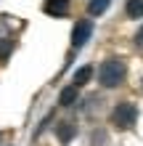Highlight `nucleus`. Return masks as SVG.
Wrapping results in <instances>:
<instances>
[{"label": "nucleus", "mask_w": 143, "mask_h": 146, "mask_svg": "<svg viewBox=\"0 0 143 146\" xmlns=\"http://www.w3.org/2000/svg\"><path fill=\"white\" fill-rule=\"evenodd\" d=\"M125 74H127V66H125L122 58H109V61L101 64V69H98V80L103 88H117L122 80H125Z\"/></svg>", "instance_id": "nucleus-1"}, {"label": "nucleus", "mask_w": 143, "mask_h": 146, "mask_svg": "<svg viewBox=\"0 0 143 146\" xmlns=\"http://www.w3.org/2000/svg\"><path fill=\"white\" fill-rule=\"evenodd\" d=\"M135 119H138V106L130 104V101L119 104L114 109V114H111V122L119 127V130H130V127L135 125Z\"/></svg>", "instance_id": "nucleus-2"}, {"label": "nucleus", "mask_w": 143, "mask_h": 146, "mask_svg": "<svg viewBox=\"0 0 143 146\" xmlns=\"http://www.w3.org/2000/svg\"><path fill=\"white\" fill-rule=\"evenodd\" d=\"M90 35H93V21H90V19L77 21V27H74V32H72V45L74 48H82L90 40Z\"/></svg>", "instance_id": "nucleus-3"}, {"label": "nucleus", "mask_w": 143, "mask_h": 146, "mask_svg": "<svg viewBox=\"0 0 143 146\" xmlns=\"http://www.w3.org/2000/svg\"><path fill=\"white\" fill-rule=\"evenodd\" d=\"M43 11L48 16H66L69 13V0H45Z\"/></svg>", "instance_id": "nucleus-4"}, {"label": "nucleus", "mask_w": 143, "mask_h": 146, "mask_svg": "<svg viewBox=\"0 0 143 146\" xmlns=\"http://www.w3.org/2000/svg\"><path fill=\"white\" fill-rule=\"evenodd\" d=\"M90 77H93V66H82V69H77V72H74V88L90 82Z\"/></svg>", "instance_id": "nucleus-5"}, {"label": "nucleus", "mask_w": 143, "mask_h": 146, "mask_svg": "<svg viewBox=\"0 0 143 146\" xmlns=\"http://www.w3.org/2000/svg\"><path fill=\"white\" fill-rule=\"evenodd\" d=\"M74 101H77V88H74V85H72V88H64L61 96H58V104H61V106H72Z\"/></svg>", "instance_id": "nucleus-6"}, {"label": "nucleus", "mask_w": 143, "mask_h": 146, "mask_svg": "<svg viewBox=\"0 0 143 146\" xmlns=\"http://www.w3.org/2000/svg\"><path fill=\"white\" fill-rule=\"evenodd\" d=\"M127 16L130 19H140L143 16V0H127Z\"/></svg>", "instance_id": "nucleus-7"}, {"label": "nucleus", "mask_w": 143, "mask_h": 146, "mask_svg": "<svg viewBox=\"0 0 143 146\" xmlns=\"http://www.w3.org/2000/svg\"><path fill=\"white\" fill-rule=\"evenodd\" d=\"M72 135H74V125L72 122H61V125H58V138H61L64 143L69 141Z\"/></svg>", "instance_id": "nucleus-8"}, {"label": "nucleus", "mask_w": 143, "mask_h": 146, "mask_svg": "<svg viewBox=\"0 0 143 146\" xmlns=\"http://www.w3.org/2000/svg\"><path fill=\"white\" fill-rule=\"evenodd\" d=\"M106 5H109V0H90L88 11H90V16H98V13L106 11Z\"/></svg>", "instance_id": "nucleus-9"}, {"label": "nucleus", "mask_w": 143, "mask_h": 146, "mask_svg": "<svg viewBox=\"0 0 143 146\" xmlns=\"http://www.w3.org/2000/svg\"><path fill=\"white\" fill-rule=\"evenodd\" d=\"M11 48H13V42H11V40H0V61H5V58H8Z\"/></svg>", "instance_id": "nucleus-10"}, {"label": "nucleus", "mask_w": 143, "mask_h": 146, "mask_svg": "<svg viewBox=\"0 0 143 146\" xmlns=\"http://www.w3.org/2000/svg\"><path fill=\"white\" fill-rule=\"evenodd\" d=\"M135 42H138V45H140V48H143V27H140V29H138V35H135Z\"/></svg>", "instance_id": "nucleus-11"}]
</instances>
